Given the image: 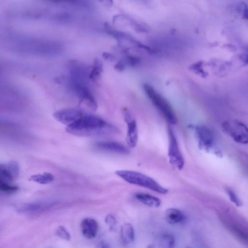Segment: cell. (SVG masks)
I'll return each instance as SVG.
<instances>
[{"label":"cell","instance_id":"obj_1","mask_svg":"<svg viewBox=\"0 0 248 248\" xmlns=\"http://www.w3.org/2000/svg\"><path fill=\"white\" fill-rule=\"evenodd\" d=\"M66 131L80 137L109 135L119 133V129L115 125L98 116L86 113L67 125Z\"/></svg>","mask_w":248,"mask_h":248},{"label":"cell","instance_id":"obj_2","mask_svg":"<svg viewBox=\"0 0 248 248\" xmlns=\"http://www.w3.org/2000/svg\"><path fill=\"white\" fill-rule=\"evenodd\" d=\"M115 173L130 184L148 188L161 194H166L168 192V189L151 177L140 172L129 170H118Z\"/></svg>","mask_w":248,"mask_h":248},{"label":"cell","instance_id":"obj_3","mask_svg":"<svg viewBox=\"0 0 248 248\" xmlns=\"http://www.w3.org/2000/svg\"><path fill=\"white\" fill-rule=\"evenodd\" d=\"M143 89L153 105L162 113L166 120L170 124H175L177 123V117L168 101L149 84H144Z\"/></svg>","mask_w":248,"mask_h":248},{"label":"cell","instance_id":"obj_4","mask_svg":"<svg viewBox=\"0 0 248 248\" xmlns=\"http://www.w3.org/2000/svg\"><path fill=\"white\" fill-rule=\"evenodd\" d=\"M221 127L223 132L235 142L241 144H247L248 128L243 123L235 120H227L222 123Z\"/></svg>","mask_w":248,"mask_h":248},{"label":"cell","instance_id":"obj_5","mask_svg":"<svg viewBox=\"0 0 248 248\" xmlns=\"http://www.w3.org/2000/svg\"><path fill=\"white\" fill-rule=\"evenodd\" d=\"M199 148L207 152H212L221 156V153L215 148V138L212 131L203 125L197 126L195 128Z\"/></svg>","mask_w":248,"mask_h":248},{"label":"cell","instance_id":"obj_6","mask_svg":"<svg viewBox=\"0 0 248 248\" xmlns=\"http://www.w3.org/2000/svg\"><path fill=\"white\" fill-rule=\"evenodd\" d=\"M168 154L169 162L176 169L181 170L184 168L185 160L180 150L175 134L170 126L168 127Z\"/></svg>","mask_w":248,"mask_h":248},{"label":"cell","instance_id":"obj_7","mask_svg":"<svg viewBox=\"0 0 248 248\" xmlns=\"http://www.w3.org/2000/svg\"><path fill=\"white\" fill-rule=\"evenodd\" d=\"M71 82L72 88L80 102L91 110L95 111L97 108V102L86 84L78 82Z\"/></svg>","mask_w":248,"mask_h":248},{"label":"cell","instance_id":"obj_8","mask_svg":"<svg viewBox=\"0 0 248 248\" xmlns=\"http://www.w3.org/2000/svg\"><path fill=\"white\" fill-rule=\"evenodd\" d=\"M123 113L124 120L127 125L126 137L127 144L130 148H134L137 144L138 139L136 121L128 109L124 108L123 110Z\"/></svg>","mask_w":248,"mask_h":248},{"label":"cell","instance_id":"obj_9","mask_svg":"<svg viewBox=\"0 0 248 248\" xmlns=\"http://www.w3.org/2000/svg\"><path fill=\"white\" fill-rule=\"evenodd\" d=\"M85 113L75 108H64L55 112L53 117L59 122L67 125L72 124Z\"/></svg>","mask_w":248,"mask_h":248},{"label":"cell","instance_id":"obj_10","mask_svg":"<svg viewBox=\"0 0 248 248\" xmlns=\"http://www.w3.org/2000/svg\"><path fill=\"white\" fill-rule=\"evenodd\" d=\"M80 230L83 236L88 239L95 238L98 231L97 221L91 218H85L80 223Z\"/></svg>","mask_w":248,"mask_h":248},{"label":"cell","instance_id":"obj_11","mask_svg":"<svg viewBox=\"0 0 248 248\" xmlns=\"http://www.w3.org/2000/svg\"><path fill=\"white\" fill-rule=\"evenodd\" d=\"M96 147L101 150L126 155L129 153V150L123 144L111 141H102L96 143Z\"/></svg>","mask_w":248,"mask_h":248},{"label":"cell","instance_id":"obj_12","mask_svg":"<svg viewBox=\"0 0 248 248\" xmlns=\"http://www.w3.org/2000/svg\"><path fill=\"white\" fill-rule=\"evenodd\" d=\"M165 218L169 223L178 224L185 220L186 216L180 210L175 208H170L166 211Z\"/></svg>","mask_w":248,"mask_h":248},{"label":"cell","instance_id":"obj_13","mask_svg":"<svg viewBox=\"0 0 248 248\" xmlns=\"http://www.w3.org/2000/svg\"><path fill=\"white\" fill-rule=\"evenodd\" d=\"M135 197L137 200L150 207H158L161 203L158 198L147 193H138Z\"/></svg>","mask_w":248,"mask_h":248},{"label":"cell","instance_id":"obj_14","mask_svg":"<svg viewBox=\"0 0 248 248\" xmlns=\"http://www.w3.org/2000/svg\"><path fill=\"white\" fill-rule=\"evenodd\" d=\"M122 243L124 245L132 243L135 240V232L132 225L130 223L124 224L121 230Z\"/></svg>","mask_w":248,"mask_h":248},{"label":"cell","instance_id":"obj_15","mask_svg":"<svg viewBox=\"0 0 248 248\" xmlns=\"http://www.w3.org/2000/svg\"><path fill=\"white\" fill-rule=\"evenodd\" d=\"M102 72V62L99 60L95 59L94 61L92 69L89 73V78L93 82L98 84L101 79Z\"/></svg>","mask_w":248,"mask_h":248},{"label":"cell","instance_id":"obj_16","mask_svg":"<svg viewBox=\"0 0 248 248\" xmlns=\"http://www.w3.org/2000/svg\"><path fill=\"white\" fill-rule=\"evenodd\" d=\"M48 205L41 202H33L23 205L18 209L20 213H31L39 211L45 209Z\"/></svg>","mask_w":248,"mask_h":248},{"label":"cell","instance_id":"obj_17","mask_svg":"<svg viewBox=\"0 0 248 248\" xmlns=\"http://www.w3.org/2000/svg\"><path fill=\"white\" fill-rule=\"evenodd\" d=\"M54 175L49 172H44L42 174H37L32 175L30 180L40 184H47L54 180Z\"/></svg>","mask_w":248,"mask_h":248},{"label":"cell","instance_id":"obj_18","mask_svg":"<svg viewBox=\"0 0 248 248\" xmlns=\"http://www.w3.org/2000/svg\"><path fill=\"white\" fill-rule=\"evenodd\" d=\"M0 176L7 183L12 181L14 179L7 164H0Z\"/></svg>","mask_w":248,"mask_h":248},{"label":"cell","instance_id":"obj_19","mask_svg":"<svg viewBox=\"0 0 248 248\" xmlns=\"http://www.w3.org/2000/svg\"><path fill=\"white\" fill-rule=\"evenodd\" d=\"M226 192L228 195L230 200L236 206L240 207L242 205V202L237 196L236 194L230 188H226Z\"/></svg>","mask_w":248,"mask_h":248},{"label":"cell","instance_id":"obj_20","mask_svg":"<svg viewBox=\"0 0 248 248\" xmlns=\"http://www.w3.org/2000/svg\"><path fill=\"white\" fill-rule=\"evenodd\" d=\"M8 168L14 178L17 177L19 172V166L16 161L12 160L7 164Z\"/></svg>","mask_w":248,"mask_h":248},{"label":"cell","instance_id":"obj_21","mask_svg":"<svg viewBox=\"0 0 248 248\" xmlns=\"http://www.w3.org/2000/svg\"><path fill=\"white\" fill-rule=\"evenodd\" d=\"M56 233L57 236L63 240L69 241L71 239L69 233L66 229L62 226H60L58 227Z\"/></svg>","mask_w":248,"mask_h":248},{"label":"cell","instance_id":"obj_22","mask_svg":"<svg viewBox=\"0 0 248 248\" xmlns=\"http://www.w3.org/2000/svg\"><path fill=\"white\" fill-rule=\"evenodd\" d=\"M18 189V187L16 186L10 185L8 183H0V190L7 192H15Z\"/></svg>","mask_w":248,"mask_h":248},{"label":"cell","instance_id":"obj_23","mask_svg":"<svg viewBox=\"0 0 248 248\" xmlns=\"http://www.w3.org/2000/svg\"><path fill=\"white\" fill-rule=\"evenodd\" d=\"M161 241L167 247H172L175 243L174 237L170 234L163 235L161 238Z\"/></svg>","mask_w":248,"mask_h":248},{"label":"cell","instance_id":"obj_24","mask_svg":"<svg viewBox=\"0 0 248 248\" xmlns=\"http://www.w3.org/2000/svg\"><path fill=\"white\" fill-rule=\"evenodd\" d=\"M105 221L106 224L108 226L110 230L114 228V227L116 224V221L115 217L111 215H108L106 216Z\"/></svg>","mask_w":248,"mask_h":248},{"label":"cell","instance_id":"obj_25","mask_svg":"<svg viewBox=\"0 0 248 248\" xmlns=\"http://www.w3.org/2000/svg\"><path fill=\"white\" fill-rule=\"evenodd\" d=\"M104 57L106 60H112L113 58L112 56H111L109 54H107V53L104 54Z\"/></svg>","mask_w":248,"mask_h":248}]
</instances>
